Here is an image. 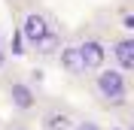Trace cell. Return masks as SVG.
<instances>
[{
  "instance_id": "cell-5",
  "label": "cell",
  "mask_w": 134,
  "mask_h": 130,
  "mask_svg": "<svg viewBox=\"0 0 134 130\" xmlns=\"http://www.w3.org/2000/svg\"><path fill=\"white\" fill-rule=\"evenodd\" d=\"M49 30H52V18L46 15L43 9H27L25 15H21V27H18V33H21V40L27 42V49H31L40 36H46Z\"/></svg>"
},
{
  "instance_id": "cell-14",
  "label": "cell",
  "mask_w": 134,
  "mask_h": 130,
  "mask_svg": "<svg viewBox=\"0 0 134 130\" xmlns=\"http://www.w3.org/2000/svg\"><path fill=\"white\" fill-rule=\"evenodd\" d=\"M9 3H12V0H9Z\"/></svg>"
},
{
  "instance_id": "cell-9",
  "label": "cell",
  "mask_w": 134,
  "mask_h": 130,
  "mask_svg": "<svg viewBox=\"0 0 134 130\" xmlns=\"http://www.w3.org/2000/svg\"><path fill=\"white\" fill-rule=\"evenodd\" d=\"M73 130H104V124L94 121V118H76V121H73Z\"/></svg>"
},
{
  "instance_id": "cell-12",
  "label": "cell",
  "mask_w": 134,
  "mask_h": 130,
  "mask_svg": "<svg viewBox=\"0 0 134 130\" xmlns=\"http://www.w3.org/2000/svg\"><path fill=\"white\" fill-rule=\"evenodd\" d=\"M104 130H125V127H119V124H113V127H104Z\"/></svg>"
},
{
  "instance_id": "cell-7",
  "label": "cell",
  "mask_w": 134,
  "mask_h": 130,
  "mask_svg": "<svg viewBox=\"0 0 134 130\" xmlns=\"http://www.w3.org/2000/svg\"><path fill=\"white\" fill-rule=\"evenodd\" d=\"M40 130H73L76 115L64 106H49V109H40Z\"/></svg>"
},
{
  "instance_id": "cell-4",
  "label": "cell",
  "mask_w": 134,
  "mask_h": 130,
  "mask_svg": "<svg viewBox=\"0 0 134 130\" xmlns=\"http://www.w3.org/2000/svg\"><path fill=\"white\" fill-rule=\"evenodd\" d=\"M76 49H79V57H82L88 76L94 70H100V67H107V42L100 40V36H82V40L76 42Z\"/></svg>"
},
{
  "instance_id": "cell-10",
  "label": "cell",
  "mask_w": 134,
  "mask_h": 130,
  "mask_svg": "<svg viewBox=\"0 0 134 130\" xmlns=\"http://www.w3.org/2000/svg\"><path fill=\"white\" fill-rule=\"evenodd\" d=\"M6 130H31V127H27V124L25 121H12V124H9V127Z\"/></svg>"
},
{
  "instance_id": "cell-8",
  "label": "cell",
  "mask_w": 134,
  "mask_h": 130,
  "mask_svg": "<svg viewBox=\"0 0 134 130\" xmlns=\"http://www.w3.org/2000/svg\"><path fill=\"white\" fill-rule=\"evenodd\" d=\"M58 46H61V30L55 24H52V30L46 33V36H40V40L31 46V51H37V55H43V57H55V51H58Z\"/></svg>"
},
{
  "instance_id": "cell-3",
  "label": "cell",
  "mask_w": 134,
  "mask_h": 130,
  "mask_svg": "<svg viewBox=\"0 0 134 130\" xmlns=\"http://www.w3.org/2000/svg\"><path fill=\"white\" fill-rule=\"evenodd\" d=\"M107 64L131 76L134 73V36L131 33H119L116 40L107 46Z\"/></svg>"
},
{
  "instance_id": "cell-11",
  "label": "cell",
  "mask_w": 134,
  "mask_h": 130,
  "mask_svg": "<svg viewBox=\"0 0 134 130\" xmlns=\"http://www.w3.org/2000/svg\"><path fill=\"white\" fill-rule=\"evenodd\" d=\"M6 64H9V57H6V51H3V46H0V73L6 70Z\"/></svg>"
},
{
  "instance_id": "cell-2",
  "label": "cell",
  "mask_w": 134,
  "mask_h": 130,
  "mask_svg": "<svg viewBox=\"0 0 134 130\" xmlns=\"http://www.w3.org/2000/svg\"><path fill=\"white\" fill-rule=\"evenodd\" d=\"M6 97H9V106H12V112L21 118V121H27V118H34V115L40 112V97H37V91L31 88V82L25 79H12L6 85Z\"/></svg>"
},
{
  "instance_id": "cell-6",
  "label": "cell",
  "mask_w": 134,
  "mask_h": 130,
  "mask_svg": "<svg viewBox=\"0 0 134 130\" xmlns=\"http://www.w3.org/2000/svg\"><path fill=\"white\" fill-rule=\"evenodd\" d=\"M55 61H58V67L70 76V79H88L85 64H82V57H79V49H76V42H61L58 51H55Z\"/></svg>"
},
{
  "instance_id": "cell-1",
  "label": "cell",
  "mask_w": 134,
  "mask_h": 130,
  "mask_svg": "<svg viewBox=\"0 0 134 130\" xmlns=\"http://www.w3.org/2000/svg\"><path fill=\"white\" fill-rule=\"evenodd\" d=\"M131 76L122 73V70H116V67H100V70H94L92 73V94L94 100H98L104 109H113V112H119V109H125L128 106V94H131Z\"/></svg>"
},
{
  "instance_id": "cell-13",
  "label": "cell",
  "mask_w": 134,
  "mask_h": 130,
  "mask_svg": "<svg viewBox=\"0 0 134 130\" xmlns=\"http://www.w3.org/2000/svg\"><path fill=\"white\" fill-rule=\"evenodd\" d=\"M0 42H3V33H0Z\"/></svg>"
}]
</instances>
